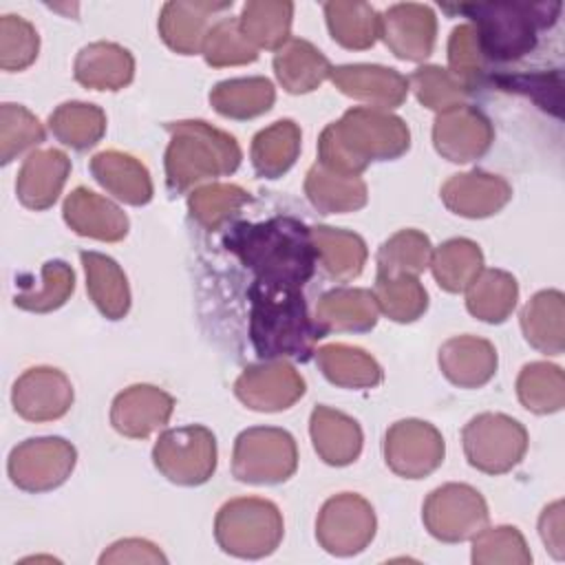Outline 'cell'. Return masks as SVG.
I'll return each instance as SVG.
<instances>
[{"mask_svg": "<svg viewBox=\"0 0 565 565\" xmlns=\"http://www.w3.org/2000/svg\"><path fill=\"white\" fill-rule=\"evenodd\" d=\"M223 245L254 271L256 280L269 285L300 289L318 265L311 227L294 216L236 223L223 236Z\"/></svg>", "mask_w": 565, "mask_h": 565, "instance_id": "1", "label": "cell"}, {"mask_svg": "<svg viewBox=\"0 0 565 565\" xmlns=\"http://www.w3.org/2000/svg\"><path fill=\"white\" fill-rule=\"evenodd\" d=\"M411 146L406 121L388 110L353 106L318 137V163L338 174L360 177L373 161L402 157Z\"/></svg>", "mask_w": 565, "mask_h": 565, "instance_id": "2", "label": "cell"}, {"mask_svg": "<svg viewBox=\"0 0 565 565\" xmlns=\"http://www.w3.org/2000/svg\"><path fill=\"white\" fill-rule=\"evenodd\" d=\"M249 298V340L256 355L265 360L307 362L316 353L322 329L309 316L307 300L298 287L254 280Z\"/></svg>", "mask_w": 565, "mask_h": 565, "instance_id": "3", "label": "cell"}, {"mask_svg": "<svg viewBox=\"0 0 565 565\" xmlns=\"http://www.w3.org/2000/svg\"><path fill=\"white\" fill-rule=\"evenodd\" d=\"M166 181L172 192H185L207 179L236 172L243 152L238 141L203 119L166 124Z\"/></svg>", "mask_w": 565, "mask_h": 565, "instance_id": "4", "label": "cell"}, {"mask_svg": "<svg viewBox=\"0 0 565 565\" xmlns=\"http://www.w3.org/2000/svg\"><path fill=\"white\" fill-rule=\"evenodd\" d=\"M477 31L483 60L514 62L532 53L539 31L558 18V2H477L459 4Z\"/></svg>", "mask_w": 565, "mask_h": 565, "instance_id": "5", "label": "cell"}, {"mask_svg": "<svg viewBox=\"0 0 565 565\" xmlns=\"http://www.w3.org/2000/svg\"><path fill=\"white\" fill-rule=\"evenodd\" d=\"M285 534L276 503L260 497H238L221 505L214 519L218 547L236 558H263L276 552Z\"/></svg>", "mask_w": 565, "mask_h": 565, "instance_id": "6", "label": "cell"}, {"mask_svg": "<svg viewBox=\"0 0 565 565\" xmlns=\"http://www.w3.org/2000/svg\"><path fill=\"white\" fill-rule=\"evenodd\" d=\"M298 446L289 430L254 426L238 433L232 452V475L243 483L274 486L294 477Z\"/></svg>", "mask_w": 565, "mask_h": 565, "instance_id": "7", "label": "cell"}, {"mask_svg": "<svg viewBox=\"0 0 565 565\" xmlns=\"http://www.w3.org/2000/svg\"><path fill=\"white\" fill-rule=\"evenodd\" d=\"M466 459L486 475H503L521 463L527 450V430L503 413L475 415L461 430Z\"/></svg>", "mask_w": 565, "mask_h": 565, "instance_id": "8", "label": "cell"}, {"mask_svg": "<svg viewBox=\"0 0 565 565\" xmlns=\"http://www.w3.org/2000/svg\"><path fill=\"white\" fill-rule=\"evenodd\" d=\"M152 463L177 486H201L216 470V437L201 424L168 428L154 441Z\"/></svg>", "mask_w": 565, "mask_h": 565, "instance_id": "9", "label": "cell"}, {"mask_svg": "<svg viewBox=\"0 0 565 565\" xmlns=\"http://www.w3.org/2000/svg\"><path fill=\"white\" fill-rule=\"evenodd\" d=\"M488 516L486 499L468 483H444L422 505L424 527L441 543L472 539L488 525Z\"/></svg>", "mask_w": 565, "mask_h": 565, "instance_id": "10", "label": "cell"}, {"mask_svg": "<svg viewBox=\"0 0 565 565\" xmlns=\"http://www.w3.org/2000/svg\"><path fill=\"white\" fill-rule=\"evenodd\" d=\"M77 463V450L62 437H31L20 441L7 461L9 479L24 492L60 488Z\"/></svg>", "mask_w": 565, "mask_h": 565, "instance_id": "11", "label": "cell"}, {"mask_svg": "<svg viewBox=\"0 0 565 565\" xmlns=\"http://www.w3.org/2000/svg\"><path fill=\"white\" fill-rule=\"evenodd\" d=\"M377 530L373 505L355 494L340 492L327 499L316 519V539L333 556H355L369 547Z\"/></svg>", "mask_w": 565, "mask_h": 565, "instance_id": "12", "label": "cell"}, {"mask_svg": "<svg viewBox=\"0 0 565 565\" xmlns=\"http://www.w3.org/2000/svg\"><path fill=\"white\" fill-rule=\"evenodd\" d=\"M446 455L441 433L424 419H399L384 435V461L404 479H424L435 472Z\"/></svg>", "mask_w": 565, "mask_h": 565, "instance_id": "13", "label": "cell"}, {"mask_svg": "<svg viewBox=\"0 0 565 565\" xmlns=\"http://www.w3.org/2000/svg\"><path fill=\"white\" fill-rule=\"evenodd\" d=\"M305 388L302 375L285 360L249 364L234 382V395L238 402L258 413L291 408L305 395Z\"/></svg>", "mask_w": 565, "mask_h": 565, "instance_id": "14", "label": "cell"}, {"mask_svg": "<svg viewBox=\"0 0 565 565\" xmlns=\"http://www.w3.org/2000/svg\"><path fill=\"white\" fill-rule=\"evenodd\" d=\"M494 141L490 119L475 106L459 104L437 113L433 124L435 150L452 163H470L483 157Z\"/></svg>", "mask_w": 565, "mask_h": 565, "instance_id": "15", "label": "cell"}, {"mask_svg": "<svg viewBox=\"0 0 565 565\" xmlns=\"http://www.w3.org/2000/svg\"><path fill=\"white\" fill-rule=\"evenodd\" d=\"M75 393L71 380L55 366L26 369L11 388L13 411L26 422H53L68 413Z\"/></svg>", "mask_w": 565, "mask_h": 565, "instance_id": "16", "label": "cell"}, {"mask_svg": "<svg viewBox=\"0 0 565 565\" xmlns=\"http://www.w3.org/2000/svg\"><path fill=\"white\" fill-rule=\"evenodd\" d=\"M380 38L399 60L422 62L435 49V11L419 2L393 4L380 15Z\"/></svg>", "mask_w": 565, "mask_h": 565, "instance_id": "17", "label": "cell"}, {"mask_svg": "<svg viewBox=\"0 0 565 565\" xmlns=\"http://www.w3.org/2000/svg\"><path fill=\"white\" fill-rule=\"evenodd\" d=\"M333 86L369 108L391 110L402 106L408 95V77L380 64H340L331 66Z\"/></svg>", "mask_w": 565, "mask_h": 565, "instance_id": "18", "label": "cell"}, {"mask_svg": "<svg viewBox=\"0 0 565 565\" xmlns=\"http://www.w3.org/2000/svg\"><path fill=\"white\" fill-rule=\"evenodd\" d=\"M174 397L152 384H132L115 395L110 406L113 428L130 439H146L168 424Z\"/></svg>", "mask_w": 565, "mask_h": 565, "instance_id": "19", "label": "cell"}, {"mask_svg": "<svg viewBox=\"0 0 565 565\" xmlns=\"http://www.w3.org/2000/svg\"><path fill=\"white\" fill-rule=\"evenodd\" d=\"M512 199L510 183L486 170H470L452 174L441 185L444 205L466 218H486L497 214Z\"/></svg>", "mask_w": 565, "mask_h": 565, "instance_id": "20", "label": "cell"}, {"mask_svg": "<svg viewBox=\"0 0 565 565\" xmlns=\"http://www.w3.org/2000/svg\"><path fill=\"white\" fill-rule=\"evenodd\" d=\"M62 216L75 234L104 243H117L130 230V221L119 205L84 185H77L64 199Z\"/></svg>", "mask_w": 565, "mask_h": 565, "instance_id": "21", "label": "cell"}, {"mask_svg": "<svg viewBox=\"0 0 565 565\" xmlns=\"http://www.w3.org/2000/svg\"><path fill=\"white\" fill-rule=\"evenodd\" d=\"M71 174V159L57 148L33 150L18 170V201L35 212L49 210L64 190Z\"/></svg>", "mask_w": 565, "mask_h": 565, "instance_id": "22", "label": "cell"}, {"mask_svg": "<svg viewBox=\"0 0 565 565\" xmlns=\"http://www.w3.org/2000/svg\"><path fill=\"white\" fill-rule=\"evenodd\" d=\"M439 369L444 377L459 388H479L497 373V349L490 340L477 335H455L439 349Z\"/></svg>", "mask_w": 565, "mask_h": 565, "instance_id": "23", "label": "cell"}, {"mask_svg": "<svg viewBox=\"0 0 565 565\" xmlns=\"http://www.w3.org/2000/svg\"><path fill=\"white\" fill-rule=\"evenodd\" d=\"M309 435L318 457L335 468L353 463L362 452V428L342 411L318 404L309 417Z\"/></svg>", "mask_w": 565, "mask_h": 565, "instance_id": "24", "label": "cell"}, {"mask_svg": "<svg viewBox=\"0 0 565 565\" xmlns=\"http://www.w3.org/2000/svg\"><path fill=\"white\" fill-rule=\"evenodd\" d=\"M232 7L230 2H166L159 13V35L179 55L201 53L210 20Z\"/></svg>", "mask_w": 565, "mask_h": 565, "instance_id": "25", "label": "cell"}, {"mask_svg": "<svg viewBox=\"0 0 565 565\" xmlns=\"http://www.w3.org/2000/svg\"><path fill=\"white\" fill-rule=\"evenodd\" d=\"M73 75L77 84L90 90H121L135 77V57L115 42H90L79 49Z\"/></svg>", "mask_w": 565, "mask_h": 565, "instance_id": "26", "label": "cell"}, {"mask_svg": "<svg viewBox=\"0 0 565 565\" xmlns=\"http://www.w3.org/2000/svg\"><path fill=\"white\" fill-rule=\"evenodd\" d=\"M377 302L371 289L360 287H335L320 296L316 305V324L322 333L349 331L362 333L377 324Z\"/></svg>", "mask_w": 565, "mask_h": 565, "instance_id": "27", "label": "cell"}, {"mask_svg": "<svg viewBox=\"0 0 565 565\" xmlns=\"http://www.w3.org/2000/svg\"><path fill=\"white\" fill-rule=\"evenodd\" d=\"M90 174L106 192L128 205H146L152 199L154 188L148 168L128 152H97L90 159Z\"/></svg>", "mask_w": 565, "mask_h": 565, "instance_id": "28", "label": "cell"}, {"mask_svg": "<svg viewBox=\"0 0 565 565\" xmlns=\"http://www.w3.org/2000/svg\"><path fill=\"white\" fill-rule=\"evenodd\" d=\"M79 260L86 274V291L99 313L108 320H121L130 309V287L115 258L84 249Z\"/></svg>", "mask_w": 565, "mask_h": 565, "instance_id": "29", "label": "cell"}, {"mask_svg": "<svg viewBox=\"0 0 565 565\" xmlns=\"http://www.w3.org/2000/svg\"><path fill=\"white\" fill-rule=\"evenodd\" d=\"M274 73L287 93L305 95L316 90L331 75V62L311 42L289 38L274 53Z\"/></svg>", "mask_w": 565, "mask_h": 565, "instance_id": "30", "label": "cell"}, {"mask_svg": "<svg viewBox=\"0 0 565 565\" xmlns=\"http://www.w3.org/2000/svg\"><path fill=\"white\" fill-rule=\"evenodd\" d=\"M565 298L558 289L534 294L521 309V331L541 353L561 355L565 349Z\"/></svg>", "mask_w": 565, "mask_h": 565, "instance_id": "31", "label": "cell"}, {"mask_svg": "<svg viewBox=\"0 0 565 565\" xmlns=\"http://www.w3.org/2000/svg\"><path fill=\"white\" fill-rule=\"evenodd\" d=\"M311 236L316 256L329 278L347 282L362 274L369 249L360 234L329 225H313Z\"/></svg>", "mask_w": 565, "mask_h": 565, "instance_id": "32", "label": "cell"}, {"mask_svg": "<svg viewBox=\"0 0 565 565\" xmlns=\"http://www.w3.org/2000/svg\"><path fill=\"white\" fill-rule=\"evenodd\" d=\"M305 194L322 214H347L362 210L369 201L366 183L360 177L338 174L316 163L307 170Z\"/></svg>", "mask_w": 565, "mask_h": 565, "instance_id": "33", "label": "cell"}, {"mask_svg": "<svg viewBox=\"0 0 565 565\" xmlns=\"http://www.w3.org/2000/svg\"><path fill=\"white\" fill-rule=\"evenodd\" d=\"M322 375L342 388H373L382 384L384 371L377 360L360 347L331 342L316 351Z\"/></svg>", "mask_w": 565, "mask_h": 565, "instance_id": "34", "label": "cell"}, {"mask_svg": "<svg viewBox=\"0 0 565 565\" xmlns=\"http://www.w3.org/2000/svg\"><path fill=\"white\" fill-rule=\"evenodd\" d=\"M302 132L294 119H278L271 126L258 130L252 139L249 157L258 177H282L300 154Z\"/></svg>", "mask_w": 565, "mask_h": 565, "instance_id": "35", "label": "cell"}, {"mask_svg": "<svg viewBox=\"0 0 565 565\" xmlns=\"http://www.w3.org/2000/svg\"><path fill=\"white\" fill-rule=\"evenodd\" d=\"M276 102V88L267 77L223 79L210 90L212 108L227 119H254Z\"/></svg>", "mask_w": 565, "mask_h": 565, "instance_id": "36", "label": "cell"}, {"mask_svg": "<svg viewBox=\"0 0 565 565\" xmlns=\"http://www.w3.org/2000/svg\"><path fill=\"white\" fill-rule=\"evenodd\" d=\"M519 285L510 271L481 269L466 287V309L481 322L499 324L516 307Z\"/></svg>", "mask_w": 565, "mask_h": 565, "instance_id": "37", "label": "cell"}, {"mask_svg": "<svg viewBox=\"0 0 565 565\" xmlns=\"http://www.w3.org/2000/svg\"><path fill=\"white\" fill-rule=\"evenodd\" d=\"M291 18L294 2L289 0H249L243 4L238 26L256 49L278 51L289 40Z\"/></svg>", "mask_w": 565, "mask_h": 565, "instance_id": "38", "label": "cell"}, {"mask_svg": "<svg viewBox=\"0 0 565 565\" xmlns=\"http://www.w3.org/2000/svg\"><path fill=\"white\" fill-rule=\"evenodd\" d=\"M324 18L331 38L344 49L364 51L380 38V13L366 2H324Z\"/></svg>", "mask_w": 565, "mask_h": 565, "instance_id": "39", "label": "cell"}, {"mask_svg": "<svg viewBox=\"0 0 565 565\" xmlns=\"http://www.w3.org/2000/svg\"><path fill=\"white\" fill-rule=\"evenodd\" d=\"M430 271L437 285L448 294L466 291V287L483 269L481 247L470 238H450L433 249Z\"/></svg>", "mask_w": 565, "mask_h": 565, "instance_id": "40", "label": "cell"}, {"mask_svg": "<svg viewBox=\"0 0 565 565\" xmlns=\"http://www.w3.org/2000/svg\"><path fill=\"white\" fill-rule=\"evenodd\" d=\"M49 128L57 141L82 152L106 135V113L95 104L64 102L49 115Z\"/></svg>", "mask_w": 565, "mask_h": 565, "instance_id": "41", "label": "cell"}, {"mask_svg": "<svg viewBox=\"0 0 565 565\" xmlns=\"http://www.w3.org/2000/svg\"><path fill=\"white\" fill-rule=\"evenodd\" d=\"M519 402L536 413L547 415L565 406V375L563 369L550 362H530L516 377Z\"/></svg>", "mask_w": 565, "mask_h": 565, "instance_id": "42", "label": "cell"}, {"mask_svg": "<svg viewBox=\"0 0 565 565\" xmlns=\"http://www.w3.org/2000/svg\"><path fill=\"white\" fill-rule=\"evenodd\" d=\"M249 201L252 194L236 183H207L188 194V212L201 227L218 230Z\"/></svg>", "mask_w": 565, "mask_h": 565, "instance_id": "43", "label": "cell"}, {"mask_svg": "<svg viewBox=\"0 0 565 565\" xmlns=\"http://www.w3.org/2000/svg\"><path fill=\"white\" fill-rule=\"evenodd\" d=\"M433 256L430 238L419 230H399L377 249V276H419Z\"/></svg>", "mask_w": 565, "mask_h": 565, "instance_id": "44", "label": "cell"}, {"mask_svg": "<svg viewBox=\"0 0 565 565\" xmlns=\"http://www.w3.org/2000/svg\"><path fill=\"white\" fill-rule=\"evenodd\" d=\"M373 296L377 309L393 322H415L428 309V294L417 276H377Z\"/></svg>", "mask_w": 565, "mask_h": 565, "instance_id": "45", "label": "cell"}, {"mask_svg": "<svg viewBox=\"0 0 565 565\" xmlns=\"http://www.w3.org/2000/svg\"><path fill=\"white\" fill-rule=\"evenodd\" d=\"M75 291V271L64 260H46L42 265V280L38 287H22L13 296V305L33 313H49L60 309Z\"/></svg>", "mask_w": 565, "mask_h": 565, "instance_id": "46", "label": "cell"}, {"mask_svg": "<svg viewBox=\"0 0 565 565\" xmlns=\"http://www.w3.org/2000/svg\"><path fill=\"white\" fill-rule=\"evenodd\" d=\"M201 53L205 62L214 68L252 64L258 57V49L243 35L238 18L216 20L203 40Z\"/></svg>", "mask_w": 565, "mask_h": 565, "instance_id": "47", "label": "cell"}, {"mask_svg": "<svg viewBox=\"0 0 565 565\" xmlns=\"http://www.w3.org/2000/svg\"><path fill=\"white\" fill-rule=\"evenodd\" d=\"M472 563L477 565H527L532 563L530 547L514 525L483 527L472 536Z\"/></svg>", "mask_w": 565, "mask_h": 565, "instance_id": "48", "label": "cell"}, {"mask_svg": "<svg viewBox=\"0 0 565 565\" xmlns=\"http://www.w3.org/2000/svg\"><path fill=\"white\" fill-rule=\"evenodd\" d=\"M44 137V126L29 108L11 102L0 106V161L4 166L24 150L40 146Z\"/></svg>", "mask_w": 565, "mask_h": 565, "instance_id": "49", "label": "cell"}, {"mask_svg": "<svg viewBox=\"0 0 565 565\" xmlns=\"http://www.w3.org/2000/svg\"><path fill=\"white\" fill-rule=\"evenodd\" d=\"M408 88H413L422 106L435 113H444L463 104L470 93L448 68H441L437 64L419 66L408 77Z\"/></svg>", "mask_w": 565, "mask_h": 565, "instance_id": "50", "label": "cell"}, {"mask_svg": "<svg viewBox=\"0 0 565 565\" xmlns=\"http://www.w3.org/2000/svg\"><path fill=\"white\" fill-rule=\"evenodd\" d=\"M40 51L35 26L13 13L0 18V66L7 73L29 68Z\"/></svg>", "mask_w": 565, "mask_h": 565, "instance_id": "51", "label": "cell"}, {"mask_svg": "<svg viewBox=\"0 0 565 565\" xmlns=\"http://www.w3.org/2000/svg\"><path fill=\"white\" fill-rule=\"evenodd\" d=\"M483 64L486 60L475 26L470 22L455 26L448 38V71L470 90L479 82Z\"/></svg>", "mask_w": 565, "mask_h": 565, "instance_id": "52", "label": "cell"}, {"mask_svg": "<svg viewBox=\"0 0 565 565\" xmlns=\"http://www.w3.org/2000/svg\"><path fill=\"white\" fill-rule=\"evenodd\" d=\"M99 563H168V558L146 539H121L99 556Z\"/></svg>", "mask_w": 565, "mask_h": 565, "instance_id": "53", "label": "cell"}, {"mask_svg": "<svg viewBox=\"0 0 565 565\" xmlns=\"http://www.w3.org/2000/svg\"><path fill=\"white\" fill-rule=\"evenodd\" d=\"M539 534L554 558H563L565 539H563V501L550 503L539 519Z\"/></svg>", "mask_w": 565, "mask_h": 565, "instance_id": "54", "label": "cell"}]
</instances>
